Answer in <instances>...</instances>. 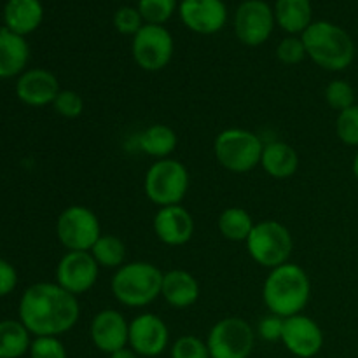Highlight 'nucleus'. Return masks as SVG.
<instances>
[{
  "label": "nucleus",
  "instance_id": "nucleus-1",
  "mask_svg": "<svg viewBox=\"0 0 358 358\" xmlns=\"http://www.w3.org/2000/svg\"><path fill=\"white\" fill-rule=\"evenodd\" d=\"M17 315L21 324L35 338H59L76 327L80 317V306L77 297L62 289L58 283L41 282L24 290Z\"/></svg>",
  "mask_w": 358,
  "mask_h": 358
},
{
  "label": "nucleus",
  "instance_id": "nucleus-2",
  "mask_svg": "<svg viewBox=\"0 0 358 358\" xmlns=\"http://www.w3.org/2000/svg\"><path fill=\"white\" fill-rule=\"evenodd\" d=\"M311 297V282L299 264L287 262L269 269L262 285V301L269 313L282 318L303 313Z\"/></svg>",
  "mask_w": 358,
  "mask_h": 358
},
{
  "label": "nucleus",
  "instance_id": "nucleus-3",
  "mask_svg": "<svg viewBox=\"0 0 358 358\" xmlns=\"http://www.w3.org/2000/svg\"><path fill=\"white\" fill-rule=\"evenodd\" d=\"M306 48V56L329 72L346 70L355 59V42L352 35L331 21H313L301 35Z\"/></svg>",
  "mask_w": 358,
  "mask_h": 358
},
{
  "label": "nucleus",
  "instance_id": "nucleus-4",
  "mask_svg": "<svg viewBox=\"0 0 358 358\" xmlns=\"http://www.w3.org/2000/svg\"><path fill=\"white\" fill-rule=\"evenodd\" d=\"M163 276L164 273L152 262H126L115 269L110 280V290L122 306L145 308L161 296Z\"/></svg>",
  "mask_w": 358,
  "mask_h": 358
},
{
  "label": "nucleus",
  "instance_id": "nucleus-5",
  "mask_svg": "<svg viewBox=\"0 0 358 358\" xmlns=\"http://www.w3.org/2000/svg\"><path fill=\"white\" fill-rule=\"evenodd\" d=\"M264 150L261 136L243 128L222 129L213 142L215 159L231 173H248L261 164Z\"/></svg>",
  "mask_w": 358,
  "mask_h": 358
},
{
  "label": "nucleus",
  "instance_id": "nucleus-6",
  "mask_svg": "<svg viewBox=\"0 0 358 358\" xmlns=\"http://www.w3.org/2000/svg\"><path fill=\"white\" fill-rule=\"evenodd\" d=\"M189 171L184 163L173 157L159 159L149 166L143 178V192L152 205L164 208V206L182 205L187 196Z\"/></svg>",
  "mask_w": 358,
  "mask_h": 358
},
{
  "label": "nucleus",
  "instance_id": "nucleus-7",
  "mask_svg": "<svg viewBox=\"0 0 358 358\" xmlns=\"http://www.w3.org/2000/svg\"><path fill=\"white\" fill-rule=\"evenodd\" d=\"M245 243L252 261L268 269L290 262L294 250L292 233L278 220H262L255 224Z\"/></svg>",
  "mask_w": 358,
  "mask_h": 358
},
{
  "label": "nucleus",
  "instance_id": "nucleus-8",
  "mask_svg": "<svg viewBox=\"0 0 358 358\" xmlns=\"http://www.w3.org/2000/svg\"><path fill=\"white\" fill-rule=\"evenodd\" d=\"M56 236L66 252H90L101 236L100 219L87 206H66L56 220Z\"/></svg>",
  "mask_w": 358,
  "mask_h": 358
},
{
  "label": "nucleus",
  "instance_id": "nucleus-9",
  "mask_svg": "<svg viewBox=\"0 0 358 358\" xmlns=\"http://www.w3.org/2000/svg\"><path fill=\"white\" fill-rule=\"evenodd\" d=\"M255 331L245 318L226 317L210 329V358H248L254 352Z\"/></svg>",
  "mask_w": 358,
  "mask_h": 358
},
{
  "label": "nucleus",
  "instance_id": "nucleus-10",
  "mask_svg": "<svg viewBox=\"0 0 358 358\" xmlns=\"http://www.w3.org/2000/svg\"><path fill=\"white\" fill-rule=\"evenodd\" d=\"M175 52L173 35L161 24H143L131 41L133 62L145 72H161Z\"/></svg>",
  "mask_w": 358,
  "mask_h": 358
},
{
  "label": "nucleus",
  "instance_id": "nucleus-11",
  "mask_svg": "<svg viewBox=\"0 0 358 358\" xmlns=\"http://www.w3.org/2000/svg\"><path fill=\"white\" fill-rule=\"evenodd\" d=\"M275 13L264 0H243L234 16V34L241 44L257 48L269 41L275 30Z\"/></svg>",
  "mask_w": 358,
  "mask_h": 358
},
{
  "label": "nucleus",
  "instance_id": "nucleus-12",
  "mask_svg": "<svg viewBox=\"0 0 358 358\" xmlns=\"http://www.w3.org/2000/svg\"><path fill=\"white\" fill-rule=\"evenodd\" d=\"M170 345V329L156 313H140L129 322L128 346L140 358L163 355Z\"/></svg>",
  "mask_w": 358,
  "mask_h": 358
},
{
  "label": "nucleus",
  "instance_id": "nucleus-13",
  "mask_svg": "<svg viewBox=\"0 0 358 358\" xmlns=\"http://www.w3.org/2000/svg\"><path fill=\"white\" fill-rule=\"evenodd\" d=\"M100 266L91 252H66L56 266V283L72 296L90 292L98 282Z\"/></svg>",
  "mask_w": 358,
  "mask_h": 358
},
{
  "label": "nucleus",
  "instance_id": "nucleus-14",
  "mask_svg": "<svg viewBox=\"0 0 358 358\" xmlns=\"http://www.w3.org/2000/svg\"><path fill=\"white\" fill-rule=\"evenodd\" d=\"M282 345L297 358H313L324 348V331L308 315H294L285 318Z\"/></svg>",
  "mask_w": 358,
  "mask_h": 358
},
{
  "label": "nucleus",
  "instance_id": "nucleus-15",
  "mask_svg": "<svg viewBox=\"0 0 358 358\" xmlns=\"http://www.w3.org/2000/svg\"><path fill=\"white\" fill-rule=\"evenodd\" d=\"M178 14L184 27L198 35L219 34L227 23L224 0H180Z\"/></svg>",
  "mask_w": 358,
  "mask_h": 358
},
{
  "label": "nucleus",
  "instance_id": "nucleus-16",
  "mask_svg": "<svg viewBox=\"0 0 358 358\" xmlns=\"http://www.w3.org/2000/svg\"><path fill=\"white\" fill-rule=\"evenodd\" d=\"M90 338L94 348L112 355L128 346L129 322L117 310H101L90 324Z\"/></svg>",
  "mask_w": 358,
  "mask_h": 358
},
{
  "label": "nucleus",
  "instance_id": "nucleus-17",
  "mask_svg": "<svg viewBox=\"0 0 358 358\" xmlns=\"http://www.w3.org/2000/svg\"><path fill=\"white\" fill-rule=\"evenodd\" d=\"M152 229L157 240L166 247H182L192 240L196 226L187 208L173 205L157 210L152 220Z\"/></svg>",
  "mask_w": 358,
  "mask_h": 358
},
{
  "label": "nucleus",
  "instance_id": "nucleus-18",
  "mask_svg": "<svg viewBox=\"0 0 358 358\" xmlns=\"http://www.w3.org/2000/svg\"><path fill=\"white\" fill-rule=\"evenodd\" d=\"M59 91L58 77L45 69L24 70L16 80V96L28 107L52 105Z\"/></svg>",
  "mask_w": 358,
  "mask_h": 358
},
{
  "label": "nucleus",
  "instance_id": "nucleus-19",
  "mask_svg": "<svg viewBox=\"0 0 358 358\" xmlns=\"http://www.w3.org/2000/svg\"><path fill=\"white\" fill-rule=\"evenodd\" d=\"M198 280L185 269H170L163 276L161 297L175 310H187L194 306L199 299Z\"/></svg>",
  "mask_w": 358,
  "mask_h": 358
},
{
  "label": "nucleus",
  "instance_id": "nucleus-20",
  "mask_svg": "<svg viewBox=\"0 0 358 358\" xmlns=\"http://www.w3.org/2000/svg\"><path fill=\"white\" fill-rule=\"evenodd\" d=\"M30 48L24 37L9 28H0V79L20 77L27 69Z\"/></svg>",
  "mask_w": 358,
  "mask_h": 358
},
{
  "label": "nucleus",
  "instance_id": "nucleus-21",
  "mask_svg": "<svg viewBox=\"0 0 358 358\" xmlns=\"http://www.w3.org/2000/svg\"><path fill=\"white\" fill-rule=\"evenodd\" d=\"M42 20H44V7L41 0H9L3 9L6 28L21 37L37 30Z\"/></svg>",
  "mask_w": 358,
  "mask_h": 358
},
{
  "label": "nucleus",
  "instance_id": "nucleus-22",
  "mask_svg": "<svg viewBox=\"0 0 358 358\" xmlns=\"http://www.w3.org/2000/svg\"><path fill=\"white\" fill-rule=\"evenodd\" d=\"M259 166H262V170L269 177L276 180H285L296 175L299 168V156H297V150L289 143L269 142L264 145Z\"/></svg>",
  "mask_w": 358,
  "mask_h": 358
},
{
  "label": "nucleus",
  "instance_id": "nucleus-23",
  "mask_svg": "<svg viewBox=\"0 0 358 358\" xmlns=\"http://www.w3.org/2000/svg\"><path fill=\"white\" fill-rule=\"evenodd\" d=\"M275 21L289 35H303V31L313 23L311 0H276Z\"/></svg>",
  "mask_w": 358,
  "mask_h": 358
},
{
  "label": "nucleus",
  "instance_id": "nucleus-24",
  "mask_svg": "<svg viewBox=\"0 0 358 358\" xmlns=\"http://www.w3.org/2000/svg\"><path fill=\"white\" fill-rule=\"evenodd\" d=\"M136 145L145 156L154 157L156 161L171 157L178 145V136L170 126L150 124L136 136Z\"/></svg>",
  "mask_w": 358,
  "mask_h": 358
},
{
  "label": "nucleus",
  "instance_id": "nucleus-25",
  "mask_svg": "<svg viewBox=\"0 0 358 358\" xmlns=\"http://www.w3.org/2000/svg\"><path fill=\"white\" fill-rule=\"evenodd\" d=\"M28 329L20 320H0V358H21L30 350Z\"/></svg>",
  "mask_w": 358,
  "mask_h": 358
},
{
  "label": "nucleus",
  "instance_id": "nucleus-26",
  "mask_svg": "<svg viewBox=\"0 0 358 358\" xmlns=\"http://www.w3.org/2000/svg\"><path fill=\"white\" fill-rule=\"evenodd\" d=\"M255 222L252 219L250 213L240 206H229L224 210L217 220V227H219L220 234L229 241H247L250 236L252 229H254Z\"/></svg>",
  "mask_w": 358,
  "mask_h": 358
},
{
  "label": "nucleus",
  "instance_id": "nucleus-27",
  "mask_svg": "<svg viewBox=\"0 0 358 358\" xmlns=\"http://www.w3.org/2000/svg\"><path fill=\"white\" fill-rule=\"evenodd\" d=\"M90 252L100 268L119 269L126 264V245L115 234H101Z\"/></svg>",
  "mask_w": 358,
  "mask_h": 358
},
{
  "label": "nucleus",
  "instance_id": "nucleus-28",
  "mask_svg": "<svg viewBox=\"0 0 358 358\" xmlns=\"http://www.w3.org/2000/svg\"><path fill=\"white\" fill-rule=\"evenodd\" d=\"M145 24H164L171 20L175 10H178V0H138L136 6Z\"/></svg>",
  "mask_w": 358,
  "mask_h": 358
},
{
  "label": "nucleus",
  "instance_id": "nucleus-29",
  "mask_svg": "<svg viewBox=\"0 0 358 358\" xmlns=\"http://www.w3.org/2000/svg\"><path fill=\"white\" fill-rule=\"evenodd\" d=\"M325 101L331 108L341 112L355 105V90L345 79H334L325 87Z\"/></svg>",
  "mask_w": 358,
  "mask_h": 358
},
{
  "label": "nucleus",
  "instance_id": "nucleus-30",
  "mask_svg": "<svg viewBox=\"0 0 358 358\" xmlns=\"http://www.w3.org/2000/svg\"><path fill=\"white\" fill-rule=\"evenodd\" d=\"M336 135L345 145L358 147V105L341 110L336 119Z\"/></svg>",
  "mask_w": 358,
  "mask_h": 358
},
{
  "label": "nucleus",
  "instance_id": "nucleus-31",
  "mask_svg": "<svg viewBox=\"0 0 358 358\" xmlns=\"http://www.w3.org/2000/svg\"><path fill=\"white\" fill-rule=\"evenodd\" d=\"M171 358H210L206 341L196 336H180L170 348Z\"/></svg>",
  "mask_w": 358,
  "mask_h": 358
},
{
  "label": "nucleus",
  "instance_id": "nucleus-32",
  "mask_svg": "<svg viewBox=\"0 0 358 358\" xmlns=\"http://www.w3.org/2000/svg\"><path fill=\"white\" fill-rule=\"evenodd\" d=\"M28 355H30V358H69V353H66L62 339L52 338V336H42V338L31 339Z\"/></svg>",
  "mask_w": 358,
  "mask_h": 358
},
{
  "label": "nucleus",
  "instance_id": "nucleus-33",
  "mask_svg": "<svg viewBox=\"0 0 358 358\" xmlns=\"http://www.w3.org/2000/svg\"><path fill=\"white\" fill-rule=\"evenodd\" d=\"M52 108L65 119H77L84 112V100L77 91L62 90L52 101Z\"/></svg>",
  "mask_w": 358,
  "mask_h": 358
},
{
  "label": "nucleus",
  "instance_id": "nucleus-34",
  "mask_svg": "<svg viewBox=\"0 0 358 358\" xmlns=\"http://www.w3.org/2000/svg\"><path fill=\"white\" fill-rule=\"evenodd\" d=\"M276 58L283 65H299L306 58V48H304L303 38L297 35H287L276 45Z\"/></svg>",
  "mask_w": 358,
  "mask_h": 358
},
{
  "label": "nucleus",
  "instance_id": "nucleus-35",
  "mask_svg": "<svg viewBox=\"0 0 358 358\" xmlns=\"http://www.w3.org/2000/svg\"><path fill=\"white\" fill-rule=\"evenodd\" d=\"M114 28L121 35H135L143 27V17L133 6H122L114 14Z\"/></svg>",
  "mask_w": 358,
  "mask_h": 358
},
{
  "label": "nucleus",
  "instance_id": "nucleus-36",
  "mask_svg": "<svg viewBox=\"0 0 358 358\" xmlns=\"http://www.w3.org/2000/svg\"><path fill=\"white\" fill-rule=\"evenodd\" d=\"M283 322L285 318L278 317V315L268 313L262 317L257 324V336L268 343L282 341V332H283Z\"/></svg>",
  "mask_w": 358,
  "mask_h": 358
},
{
  "label": "nucleus",
  "instance_id": "nucleus-37",
  "mask_svg": "<svg viewBox=\"0 0 358 358\" xmlns=\"http://www.w3.org/2000/svg\"><path fill=\"white\" fill-rule=\"evenodd\" d=\"M17 285V271L9 261L0 259V297L9 296Z\"/></svg>",
  "mask_w": 358,
  "mask_h": 358
},
{
  "label": "nucleus",
  "instance_id": "nucleus-38",
  "mask_svg": "<svg viewBox=\"0 0 358 358\" xmlns=\"http://www.w3.org/2000/svg\"><path fill=\"white\" fill-rule=\"evenodd\" d=\"M108 358H140V357L136 355L131 348H128V346H126V348L117 350V352H114L112 355H108Z\"/></svg>",
  "mask_w": 358,
  "mask_h": 358
},
{
  "label": "nucleus",
  "instance_id": "nucleus-39",
  "mask_svg": "<svg viewBox=\"0 0 358 358\" xmlns=\"http://www.w3.org/2000/svg\"><path fill=\"white\" fill-rule=\"evenodd\" d=\"M352 171H353V177L358 180V150L355 154V157H353V163H352Z\"/></svg>",
  "mask_w": 358,
  "mask_h": 358
}]
</instances>
